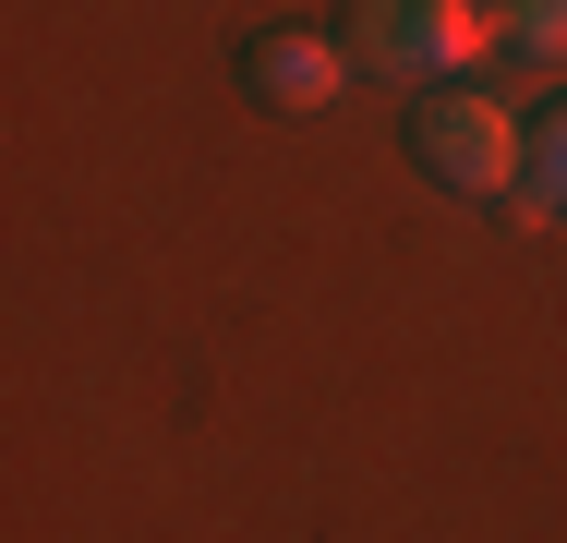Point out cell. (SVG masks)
Segmentation results:
<instances>
[{
  "instance_id": "obj_1",
  "label": "cell",
  "mask_w": 567,
  "mask_h": 543,
  "mask_svg": "<svg viewBox=\"0 0 567 543\" xmlns=\"http://www.w3.org/2000/svg\"><path fill=\"white\" fill-rule=\"evenodd\" d=\"M411 157H423L435 194H519L532 182V133L483 85H435V98L411 109Z\"/></svg>"
},
{
  "instance_id": "obj_2",
  "label": "cell",
  "mask_w": 567,
  "mask_h": 543,
  "mask_svg": "<svg viewBox=\"0 0 567 543\" xmlns=\"http://www.w3.org/2000/svg\"><path fill=\"white\" fill-rule=\"evenodd\" d=\"M483 0H350V61L386 85H458V61H483Z\"/></svg>"
},
{
  "instance_id": "obj_3",
  "label": "cell",
  "mask_w": 567,
  "mask_h": 543,
  "mask_svg": "<svg viewBox=\"0 0 567 543\" xmlns=\"http://www.w3.org/2000/svg\"><path fill=\"white\" fill-rule=\"evenodd\" d=\"M241 85L266 109H339V85H350V37H302V24H278V37H254L241 49Z\"/></svg>"
},
{
  "instance_id": "obj_4",
  "label": "cell",
  "mask_w": 567,
  "mask_h": 543,
  "mask_svg": "<svg viewBox=\"0 0 567 543\" xmlns=\"http://www.w3.org/2000/svg\"><path fill=\"white\" fill-rule=\"evenodd\" d=\"M483 24H495L519 61H567V0H483Z\"/></svg>"
},
{
  "instance_id": "obj_5",
  "label": "cell",
  "mask_w": 567,
  "mask_h": 543,
  "mask_svg": "<svg viewBox=\"0 0 567 543\" xmlns=\"http://www.w3.org/2000/svg\"><path fill=\"white\" fill-rule=\"evenodd\" d=\"M519 206H532V217H567V98H556V121L532 133V182H519Z\"/></svg>"
}]
</instances>
